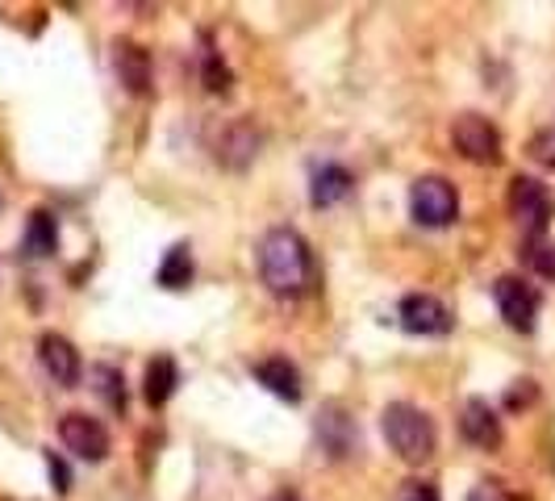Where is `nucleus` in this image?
Returning a JSON list of instances; mask_svg holds the SVG:
<instances>
[{
	"label": "nucleus",
	"mask_w": 555,
	"mask_h": 501,
	"mask_svg": "<svg viewBox=\"0 0 555 501\" xmlns=\"http://www.w3.org/2000/svg\"><path fill=\"white\" fill-rule=\"evenodd\" d=\"M259 280L268 284V293L276 297H306L318 288V255L309 247V239L293 226H272L263 239H259Z\"/></svg>",
	"instance_id": "obj_1"
},
{
	"label": "nucleus",
	"mask_w": 555,
	"mask_h": 501,
	"mask_svg": "<svg viewBox=\"0 0 555 501\" xmlns=\"http://www.w3.org/2000/svg\"><path fill=\"white\" fill-rule=\"evenodd\" d=\"M380 431H385L389 447L405 464H426L435 455V447H439L435 422L414 401H389L385 414H380Z\"/></svg>",
	"instance_id": "obj_2"
},
{
	"label": "nucleus",
	"mask_w": 555,
	"mask_h": 501,
	"mask_svg": "<svg viewBox=\"0 0 555 501\" xmlns=\"http://www.w3.org/2000/svg\"><path fill=\"white\" fill-rule=\"evenodd\" d=\"M410 218L426 230H447L460 218V193L447 176H417L410 184Z\"/></svg>",
	"instance_id": "obj_3"
},
{
	"label": "nucleus",
	"mask_w": 555,
	"mask_h": 501,
	"mask_svg": "<svg viewBox=\"0 0 555 501\" xmlns=\"http://www.w3.org/2000/svg\"><path fill=\"white\" fill-rule=\"evenodd\" d=\"M509 214H514V222L522 226L527 243H539V239L547 234L552 214H555L547 184L534 180V176H514V184H509Z\"/></svg>",
	"instance_id": "obj_4"
},
{
	"label": "nucleus",
	"mask_w": 555,
	"mask_h": 501,
	"mask_svg": "<svg viewBox=\"0 0 555 501\" xmlns=\"http://www.w3.org/2000/svg\"><path fill=\"white\" fill-rule=\"evenodd\" d=\"M313 439H318L326 460L343 464V460L360 455V422L351 418V410L343 401H326L313 418Z\"/></svg>",
	"instance_id": "obj_5"
},
{
	"label": "nucleus",
	"mask_w": 555,
	"mask_h": 501,
	"mask_svg": "<svg viewBox=\"0 0 555 501\" xmlns=\"http://www.w3.org/2000/svg\"><path fill=\"white\" fill-rule=\"evenodd\" d=\"M451 142L468 164L493 167L501 164V130L485 113H460L451 121Z\"/></svg>",
	"instance_id": "obj_6"
},
{
	"label": "nucleus",
	"mask_w": 555,
	"mask_h": 501,
	"mask_svg": "<svg viewBox=\"0 0 555 501\" xmlns=\"http://www.w3.org/2000/svg\"><path fill=\"white\" fill-rule=\"evenodd\" d=\"M493 301H498V313L505 318L509 331L530 334L534 326H539V309H543V301H539V288L527 284L522 277H498V284H493Z\"/></svg>",
	"instance_id": "obj_7"
},
{
	"label": "nucleus",
	"mask_w": 555,
	"mask_h": 501,
	"mask_svg": "<svg viewBox=\"0 0 555 501\" xmlns=\"http://www.w3.org/2000/svg\"><path fill=\"white\" fill-rule=\"evenodd\" d=\"M59 439H63V447H67L76 460H83V464H101L113 447L105 422L83 414V410H72V414L59 418Z\"/></svg>",
	"instance_id": "obj_8"
},
{
	"label": "nucleus",
	"mask_w": 555,
	"mask_h": 501,
	"mask_svg": "<svg viewBox=\"0 0 555 501\" xmlns=\"http://www.w3.org/2000/svg\"><path fill=\"white\" fill-rule=\"evenodd\" d=\"M259 146H263V134L250 117H234L225 121L214 139V159L225 167V171H247L255 159H259Z\"/></svg>",
	"instance_id": "obj_9"
},
{
	"label": "nucleus",
	"mask_w": 555,
	"mask_h": 501,
	"mask_svg": "<svg viewBox=\"0 0 555 501\" xmlns=\"http://www.w3.org/2000/svg\"><path fill=\"white\" fill-rule=\"evenodd\" d=\"M397 318H401V331L417 334V338H443V334H451V326H455L451 309H447L435 293H410V297H401Z\"/></svg>",
	"instance_id": "obj_10"
},
{
	"label": "nucleus",
	"mask_w": 555,
	"mask_h": 501,
	"mask_svg": "<svg viewBox=\"0 0 555 501\" xmlns=\"http://www.w3.org/2000/svg\"><path fill=\"white\" fill-rule=\"evenodd\" d=\"M113 72L121 88L130 97H146L151 92V80H155V63H151V51L134 42V38H117L113 42Z\"/></svg>",
	"instance_id": "obj_11"
},
{
	"label": "nucleus",
	"mask_w": 555,
	"mask_h": 501,
	"mask_svg": "<svg viewBox=\"0 0 555 501\" xmlns=\"http://www.w3.org/2000/svg\"><path fill=\"white\" fill-rule=\"evenodd\" d=\"M38 360H42L47 376L55 381L59 389H76V385H80L83 360L72 338H63V334H55V331L42 334V338H38Z\"/></svg>",
	"instance_id": "obj_12"
},
{
	"label": "nucleus",
	"mask_w": 555,
	"mask_h": 501,
	"mask_svg": "<svg viewBox=\"0 0 555 501\" xmlns=\"http://www.w3.org/2000/svg\"><path fill=\"white\" fill-rule=\"evenodd\" d=\"M460 435L473 447H480V451H498L501 439H505L498 410L485 397H468L464 401V410H460Z\"/></svg>",
	"instance_id": "obj_13"
},
{
	"label": "nucleus",
	"mask_w": 555,
	"mask_h": 501,
	"mask_svg": "<svg viewBox=\"0 0 555 501\" xmlns=\"http://www.w3.org/2000/svg\"><path fill=\"white\" fill-rule=\"evenodd\" d=\"M250 376H255L263 389L272 393V397L288 401V406H297V401L306 397L301 372H297V363L288 360V356H268V360L250 363Z\"/></svg>",
	"instance_id": "obj_14"
},
{
	"label": "nucleus",
	"mask_w": 555,
	"mask_h": 501,
	"mask_svg": "<svg viewBox=\"0 0 555 501\" xmlns=\"http://www.w3.org/2000/svg\"><path fill=\"white\" fill-rule=\"evenodd\" d=\"M351 189H356V176L343 164L313 167V176H309V205H313V209H331L338 201H347Z\"/></svg>",
	"instance_id": "obj_15"
},
{
	"label": "nucleus",
	"mask_w": 555,
	"mask_h": 501,
	"mask_svg": "<svg viewBox=\"0 0 555 501\" xmlns=\"http://www.w3.org/2000/svg\"><path fill=\"white\" fill-rule=\"evenodd\" d=\"M180 385V368L171 356H155V360L146 363V376H142V397H146V406H167L171 401V393Z\"/></svg>",
	"instance_id": "obj_16"
},
{
	"label": "nucleus",
	"mask_w": 555,
	"mask_h": 501,
	"mask_svg": "<svg viewBox=\"0 0 555 501\" xmlns=\"http://www.w3.org/2000/svg\"><path fill=\"white\" fill-rule=\"evenodd\" d=\"M193 277H196V264H193V251H189V243H176V247L164 255L159 272H155L159 288H167V293L189 288V284H193Z\"/></svg>",
	"instance_id": "obj_17"
},
{
	"label": "nucleus",
	"mask_w": 555,
	"mask_h": 501,
	"mask_svg": "<svg viewBox=\"0 0 555 501\" xmlns=\"http://www.w3.org/2000/svg\"><path fill=\"white\" fill-rule=\"evenodd\" d=\"M88 381H92L96 397L109 406L113 414H126L130 397H126V376H121V368H113V363H92V368H88Z\"/></svg>",
	"instance_id": "obj_18"
},
{
	"label": "nucleus",
	"mask_w": 555,
	"mask_h": 501,
	"mask_svg": "<svg viewBox=\"0 0 555 501\" xmlns=\"http://www.w3.org/2000/svg\"><path fill=\"white\" fill-rule=\"evenodd\" d=\"M59 251V222L51 209H34L26 222V255L29 259H47Z\"/></svg>",
	"instance_id": "obj_19"
},
{
	"label": "nucleus",
	"mask_w": 555,
	"mask_h": 501,
	"mask_svg": "<svg viewBox=\"0 0 555 501\" xmlns=\"http://www.w3.org/2000/svg\"><path fill=\"white\" fill-rule=\"evenodd\" d=\"M201 80H205L209 92H230V84H234L230 67H225V59L218 55L214 47H205V55H201Z\"/></svg>",
	"instance_id": "obj_20"
},
{
	"label": "nucleus",
	"mask_w": 555,
	"mask_h": 501,
	"mask_svg": "<svg viewBox=\"0 0 555 501\" xmlns=\"http://www.w3.org/2000/svg\"><path fill=\"white\" fill-rule=\"evenodd\" d=\"M527 264L534 277H543L555 284V243H543V239H539V243H527Z\"/></svg>",
	"instance_id": "obj_21"
},
{
	"label": "nucleus",
	"mask_w": 555,
	"mask_h": 501,
	"mask_svg": "<svg viewBox=\"0 0 555 501\" xmlns=\"http://www.w3.org/2000/svg\"><path fill=\"white\" fill-rule=\"evenodd\" d=\"M468 501H522L505 480H498V476H489V480H476L473 493H468Z\"/></svg>",
	"instance_id": "obj_22"
},
{
	"label": "nucleus",
	"mask_w": 555,
	"mask_h": 501,
	"mask_svg": "<svg viewBox=\"0 0 555 501\" xmlns=\"http://www.w3.org/2000/svg\"><path fill=\"white\" fill-rule=\"evenodd\" d=\"M534 397H539V385H534V381H514V389L505 393V406L518 410V406H530Z\"/></svg>",
	"instance_id": "obj_23"
},
{
	"label": "nucleus",
	"mask_w": 555,
	"mask_h": 501,
	"mask_svg": "<svg viewBox=\"0 0 555 501\" xmlns=\"http://www.w3.org/2000/svg\"><path fill=\"white\" fill-rule=\"evenodd\" d=\"M401 501H443V498H439V489H435L430 480H405Z\"/></svg>",
	"instance_id": "obj_24"
},
{
	"label": "nucleus",
	"mask_w": 555,
	"mask_h": 501,
	"mask_svg": "<svg viewBox=\"0 0 555 501\" xmlns=\"http://www.w3.org/2000/svg\"><path fill=\"white\" fill-rule=\"evenodd\" d=\"M47 468H51V480H55V493H67L72 489V473H67V464L59 460L55 451H47Z\"/></svg>",
	"instance_id": "obj_25"
},
{
	"label": "nucleus",
	"mask_w": 555,
	"mask_h": 501,
	"mask_svg": "<svg viewBox=\"0 0 555 501\" xmlns=\"http://www.w3.org/2000/svg\"><path fill=\"white\" fill-rule=\"evenodd\" d=\"M268 501H306V498H301L297 489H276V493H272Z\"/></svg>",
	"instance_id": "obj_26"
}]
</instances>
